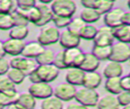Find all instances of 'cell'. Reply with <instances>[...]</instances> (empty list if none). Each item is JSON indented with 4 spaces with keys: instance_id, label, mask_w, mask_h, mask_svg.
<instances>
[{
    "instance_id": "cell-1",
    "label": "cell",
    "mask_w": 130,
    "mask_h": 109,
    "mask_svg": "<svg viewBox=\"0 0 130 109\" xmlns=\"http://www.w3.org/2000/svg\"><path fill=\"white\" fill-rule=\"evenodd\" d=\"M99 99V93L96 92V89H88L84 86L76 90L75 97V99L77 101V103L87 107H96Z\"/></svg>"
},
{
    "instance_id": "cell-2",
    "label": "cell",
    "mask_w": 130,
    "mask_h": 109,
    "mask_svg": "<svg viewBox=\"0 0 130 109\" xmlns=\"http://www.w3.org/2000/svg\"><path fill=\"white\" fill-rule=\"evenodd\" d=\"M51 8L56 16L71 18L76 12V3L73 0H54Z\"/></svg>"
},
{
    "instance_id": "cell-3",
    "label": "cell",
    "mask_w": 130,
    "mask_h": 109,
    "mask_svg": "<svg viewBox=\"0 0 130 109\" xmlns=\"http://www.w3.org/2000/svg\"><path fill=\"white\" fill-rule=\"evenodd\" d=\"M9 62L12 68H16L23 71L26 76L36 71L37 67L39 66L35 59L27 58L23 56L12 57L10 59Z\"/></svg>"
},
{
    "instance_id": "cell-4",
    "label": "cell",
    "mask_w": 130,
    "mask_h": 109,
    "mask_svg": "<svg viewBox=\"0 0 130 109\" xmlns=\"http://www.w3.org/2000/svg\"><path fill=\"white\" fill-rule=\"evenodd\" d=\"M64 61L67 68H80L84 60L85 52L79 48H72L63 50Z\"/></svg>"
},
{
    "instance_id": "cell-5",
    "label": "cell",
    "mask_w": 130,
    "mask_h": 109,
    "mask_svg": "<svg viewBox=\"0 0 130 109\" xmlns=\"http://www.w3.org/2000/svg\"><path fill=\"white\" fill-rule=\"evenodd\" d=\"M130 58V45L128 44L115 42L111 45V54L110 60L119 63H123L129 61Z\"/></svg>"
},
{
    "instance_id": "cell-6",
    "label": "cell",
    "mask_w": 130,
    "mask_h": 109,
    "mask_svg": "<svg viewBox=\"0 0 130 109\" xmlns=\"http://www.w3.org/2000/svg\"><path fill=\"white\" fill-rule=\"evenodd\" d=\"M60 35V31L56 26H44L37 37V41L43 46H48L59 42Z\"/></svg>"
},
{
    "instance_id": "cell-7",
    "label": "cell",
    "mask_w": 130,
    "mask_h": 109,
    "mask_svg": "<svg viewBox=\"0 0 130 109\" xmlns=\"http://www.w3.org/2000/svg\"><path fill=\"white\" fill-rule=\"evenodd\" d=\"M28 92L37 99H45L53 95V88L49 83L39 82L31 84L28 88Z\"/></svg>"
},
{
    "instance_id": "cell-8",
    "label": "cell",
    "mask_w": 130,
    "mask_h": 109,
    "mask_svg": "<svg viewBox=\"0 0 130 109\" xmlns=\"http://www.w3.org/2000/svg\"><path fill=\"white\" fill-rule=\"evenodd\" d=\"M77 89L67 82L57 85L53 89V95L62 102H69L75 99Z\"/></svg>"
},
{
    "instance_id": "cell-9",
    "label": "cell",
    "mask_w": 130,
    "mask_h": 109,
    "mask_svg": "<svg viewBox=\"0 0 130 109\" xmlns=\"http://www.w3.org/2000/svg\"><path fill=\"white\" fill-rule=\"evenodd\" d=\"M115 39L112 29L104 25L98 30L93 43L96 46H111L115 43Z\"/></svg>"
},
{
    "instance_id": "cell-10",
    "label": "cell",
    "mask_w": 130,
    "mask_h": 109,
    "mask_svg": "<svg viewBox=\"0 0 130 109\" xmlns=\"http://www.w3.org/2000/svg\"><path fill=\"white\" fill-rule=\"evenodd\" d=\"M59 71L60 70L57 69L53 64L39 65L36 69V72L42 82L50 83L58 77Z\"/></svg>"
},
{
    "instance_id": "cell-11",
    "label": "cell",
    "mask_w": 130,
    "mask_h": 109,
    "mask_svg": "<svg viewBox=\"0 0 130 109\" xmlns=\"http://www.w3.org/2000/svg\"><path fill=\"white\" fill-rule=\"evenodd\" d=\"M124 11L120 7H114L109 12L104 15L103 21L105 25L113 29L122 25V17Z\"/></svg>"
},
{
    "instance_id": "cell-12",
    "label": "cell",
    "mask_w": 130,
    "mask_h": 109,
    "mask_svg": "<svg viewBox=\"0 0 130 109\" xmlns=\"http://www.w3.org/2000/svg\"><path fill=\"white\" fill-rule=\"evenodd\" d=\"M80 40L81 39L79 35H75L67 29H66L61 32L59 44L65 49H68L72 48H78L80 44Z\"/></svg>"
},
{
    "instance_id": "cell-13",
    "label": "cell",
    "mask_w": 130,
    "mask_h": 109,
    "mask_svg": "<svg viewBox=\"0 0 130 109\" xmlns=\"http://www.w3.org/2000/svg\"><path fill=\"white\" fill-rule=\"evenodd\" d=\"M25 44L26 43L24 40L9 38L8 39L3 41V47H4L7 54L12 56V57H17V56L21 55Z\"/></svg>"
},
{
    "instance_id": "cell-14",
    "label": "cell",
    "mask_w": 130,
    "mask_h": 109,
    "mask_svg": "<svg viewBox=\"0 0 130 109\" xmlns=\"http://www.w3.org/2000/svg\"><path fill=\"white\" fill-rule=\"evenodd\" d=\"M45 50V47L39 44L38 41H31L26 43L21 52V56L25 58L35 59Z\"/></svg>"
},
{
    "instance_id": "cell-15",
    "label": "cell",
    "mask_w": 130,
    "mask_h": 109,
    "mask_svg": "<svg viewBox=\"0 0 130 109\" xmlns=\"http://www.w3.org/2000/svg\"><path fill=\"white\" fill-rule=\"evenodd\" d=\"M123 71L124 69L121 63L109 60L108 62L104 66L102 73L106 79H109L114 77H121Z\"/></svg>"
},
{
    "instance_id": "cell-16",
    "label": "cell",
    "mask_w": 130,
    "mask_h": 109,
    "mask_svg": "<svg viewBox=\"0 0 130 109\" xmlns=\"http://www.w3.org/2000/svg\"><path fill=\"white\" fill-rule=\"evenodd\" d=\"M85 71L80 68H69L66 74V81L72 85L83 86Z\"/></svg>"
},
{
    "instance_id": "cell-17",
    "label": "cell",
    "mask_w": 130,
    "mask_h": 109,
    "mask_svg": "<svg viewBox=\"0 0 130 109\" xmlns=\"http://www.w3.org/2000/svg\"><path fill=\"white\" fill-rule=\"evenodd\" d=\"M96 107L98 109H120V106L116 95L107 93L100 98Z\"/></svg>"
},
{
    "instance_id": "cell-18",
    "label": "cell",
    "mask_w": 130,
    "mask_h": 109,
    "mask_svg": "<svg viewBox=\"0 0 130 109\" xmlns=\"http://www.w3.org/2000/svg\"><path fill=\"white\" fill-rule=\"evenodd\" d=\"M0 93L9 96H17L19 94L17 92L16 85L10 80L7 75L0 76Z\"/></svg>"
},
{
    "instance_id": "cell-19",
    "label": "cell",
    "mask_w": 130,
    "mask_h": 109,
    "mask_svg": "<svg viewBox=\"0 0 130 109\" xmlns=\"http://www.w3.org/2000/svg\"><path fill=\"white\" fill-rule=\"evenodd\" d=\"M102 82V77L100 75V73L96 72V71L85 72L83 86L88 89H96L101 85Z\"/></svg>"
},
{
    "instance_id": "cell-20",
    "label": "cell",
    "mask_w": 130,
    "mask_h": 109,
    "mask_svg": "<svg viewBox=\"0 0 130 109\" xmlns=\"http://www.w3.org/2000/svg\"><path fill=\"white\" fill-rule=\"evenodd\" d=\"M36 6L39 7V9L41 12V19H40L39 23L36 25V26L43 27V26H45L46 25H47L50 21H53L54 14L50 5L43 4V3L39 2L36 3Z\"/></svg>"
},
{
    "instance_id": "cell-21",
    "label": "cell",
    "mask_w": 130,
    "mask_h": 109,
    "mask_svg": "<svg viewBox=\"0 0 130 109\" xmlns=\"http://www.w3.org/2000/svg\"><path fill=\"white\" fill-rule=\"evenodd\" d=\"M100 66V61L96 58L92 52H85L84 60L80 66L85 72H90V71H96Z\"/></svg>"
},
{
    "instance_id": "cell-22",
    "label": "cell",
    "mask_w": 130,
    "mask_h": 109,
    "mask_svg": "<svg viewBox=\"0 0 130 109\" xmlns=\"http://www.w3.org/2000/svg\"><path fill=\"white\" fill-rule=\"evenodd\" d=\"M113 35L115 39L120 42L130 44V26L125 25H120L112 29Z\"/></svg>"
},
{
    "instance_id": "cell-23",
    "label": "cell",
    "mask_w": 130,
    "mask_h": 109,
    "mask_svg": "<svg viewBox=\"0 0 130 109\" xmlns=\"http://www.w3.org/2000/svg\"><path fill=\"white\" fill-rule=\"evenodd\" d=\"M17 103L23 109H35L36 99L29 92L19 93Z\"/></svg>"
},
{
    "instance_id": "cell-24",
    "label": "cell",
    "mask_w": 130,
    "mask_h": 109,
    "mask_svg": "<svg viewBox=\"0 0 130 109\" xmlns=\"http://www.w3.org/2000/svg\"><path fill=\"white\" fill-rule=\"evenodd\" d=\"M120 79L121 77H114V78H109L106 79L105 82V89L110 94L117 95L120 92L123 91L121 88L120 84Z\"/></svg>"
},
{
    "instance_id": "cell-25",
    "label": "cell",
    "mask_w": 130,
    "mask_h": 109,
    "mask_svg": "<svg viewBox=\"0 0 130 109\" xmlns=\"http://www.w3.org/2000/svg\"><path fill=\"white\" fill-rule=\"evenodd\" d=\"M79 17L84 21L85 24H92L100 20L101 15L98 12L96 9L84 8V7L80 12Z\"/></svg>"
},
{
    "instance_id": "cell-26",
    "label": "cell",
    "mask_w": 130,
    "mask_h": 109,
    "mask_svg": "<svg viewBox=\"0 0 130 109\" xmlns=\"http://www.w3.org/2000/svg\"><path fill=\"white\" fill-rule=\"evenodd\" d=\"M92 53L98 58L100 62L110 60L111 54V46H96L92 47Z\"/></svg>"
},
{
    "instance_id": "cell-27",
    "label": "cell",
    "mask_w": 130,
    "mask_h": 109,
    "mask_svg": "<svg viewBox=\"0 0 130 109\" xmlns=\"http://www.w3.org/2000/svg\"><path fill=\"white\" fill-rule=\"evenodd\" d=\"M29 35L28 26L15 25L9 31V38L24 40Z\"/></svg>"
},
{
    "instance_id": "cell-28",
    "label": "cell",
    "mask_w": 130,
    "mask_h": 109,
    "mask_svg": "<svg viewBox=\"0 0 130 109\" xmlns=\"http://www.w3.org/2000/svg\"><path fill=\"white\" fill-rule=\"evenodd\" d=\"M63 102L54 95L43 99L40 105L41 109H63Z\"/></svg>"
},
{
    "instance_id": "cell-29",
    "label": "cell",
    "mask_w": 130,
    "mask_h": 109,
    "mask_svg": "<svg viewBox=\"0 0 130 109\" xmlns=\"http://www.w3.org/2000/svg\"><path fill=\"white\" fill-rule=\"evenodd\" d=\"M98 28L92 24H85L79 32V38L84 40H93L98 33Z\"/></svg>"
},
{
    "instance_id": "cell-30",
    "label": "cell",
    "mask_w": 130,
    "mask_h": 109,
    "mask_svg": "<svg viewBox=\"0 0 130 109\" xmlns=\"http://www.w3.org/2000/svg\"><path fill=\"white\" fill-rule=\"evenodd\" d=\"M54 52L49 49V48H45L41 54H40L38 58H36L35 60L38 65H50L53 64L54 58H55Z\"/></svg>"
},
{
    "instance_id": "cell-31",
    "label": "cell",
    "mask_w": 130,
    "mask_h": 109,
    "mask_svg": "<svg viewBox=\"0 0 130 109\" xmlns=\"http://www.w3.org/2000/svg\"><path fill=\"white\" fill-rule=\"evenodd\" d=\"M17 9V1L13 0H0V15L12 14Z\"/></svg>"
},
{
    "instance_id": "cell-32",
    "label": "cell",
    "mask_w": 130,
    "mask_h": 109,
    "mask_svg": "<svg viewBox=\"0 0 130 109\" xmlns=\"http://www.w3.org/2000/svg\"><path fill=\"white\" fill-rule=\"evenodd\" d=\"M7 76L16 85L21 84L26 77L23 71L16 68H12V67L9 69L8 72L7 73Z\"/></svg>"
},
{
    "instance_id": "cell-33",
    "label": "cell",
    "mask_w": 130,
    "mask_h": 109,
    "mask_svg": "<svg viewBox=\"0 0 130 109\" xmlns=\"http://www.w3.org/2000/svg\"><path fill=\"white\" fill-rule=\"evenodd\" d=\"M84 25H85L84 21L81 19L80 17H76V18H74V19L71 20L70 23L68 25V27L66 29H67L68 31H70L71 33L75 34V35H79L81 29H82Z\"/></svg>"
},
{
    "instance_id": "cell-34",
    "label": "cell",
    "mask_w": 130,
    "mask_h": 109,
    "mask_svg": "<svg viewBox=\"0 0 130 109\" xmlns=\"http://www.w3.org/2000/svg\"><path fill=\"white\" fill-rule=\"evenodd\" d=\"M14 26V22L11 14L0 15V30L1 31H7L12 29Z\"/></svg>"
},
{
    "instance_id": "cell-35",
    "label": "cell",
    "mask_w": 130,
    "mask_h": 109,
    "mask_svg": "<svg viewBox=\"0 0 130 109\" xmlns=\"http://www.w3.org/2000/svg\"><path fill=\"white\" fill-rule=\"evenodd\" d=\"M114 4L115 3L113 1H110V0H100L99 5L96 10L98 11V12L101 16L102 15H105L114 8Z\"/></svg>"
},
{
    "instance_id": "cell-36",
    "label": "cell",
    "mask_w": 130,
    "mask_h": 109,
    "mask_svg": "<svg viewBox=\"0 0 130 109\" xmlns=\"http://www.w3.org/2000/svg\"><path fill=\"white\" fill-rule=\"evenodd\" d=\"M71 20H72V18L59 17V16L54 15V17L53 18V22L57 29H64V28L68 27V25L70 23Z\"/></svg>"
},
{
    "instance_id": "cell-37",
    "label": "cell",
    "mask_w": 130,
    "mask_h": 109,
    "mask_svg": "<svg viewBox=\"0 0 130 109\" xmlns=\"http://www.w3.org/2000/svg\"><path fill=\"white\" fill-rule=\"evenodd\" d=\"M53 65L59 70H64L68 69L67 66H66V63L64 61V56H63V50L59 51L58 52L55 54Z\"/></svg>"
},
{
    "instance_id": "cell-38",
    "label": "cell",
    "mask_w": 130,
    "mask_h": 109,
    "mask_svg": "<svg viewBox=\"0 0 130 109\" xmlns=\"http://www.w3.org/2000/svg\"><path fill=\"white\" fill-rule=\"evenodd\" d=\"M18 96L19 94L17 96H9L4 93H0V103L4 107H7L11 104L17 103Z\"/></svg>"
},
{
    "instance_id": "cell-39",
    "label": "cell",
    "mask_w": 130,
    "mask_h": 109,
    "mask_svg": "<svg viewBox=\"0 0 130 109\" xmlns=\"http://www.w3.org/2000/svg\"><path fill=\"white\" fill-rule=\"evenodd\" d=\"M116 98L120 107H124L130 103V92L123 90L116 95Z\"/></svg>"
},
{
    "instance_id": "cell-40",
    "label": "cell",
    "mask_w": 130,
    "mask_h": 109,
    "mask_svg": "<svg viewBox=\"0 0 130 109\" xmlns=\"http://www.w3.org/2000/svg\"><path fill=\"white\" fill-rule=\"evenodd\" d=\"M12 17L13 22H14V26L15 25H19V26H27L29 24V21L25 19V18L19 14L17 12H15L11 14Z\"/></svg>"
},
{
    "instance_id": "cell-41",
    "label": "cell",
    "mask_w": 130,
    "mask_h": 109,
    "mask_svg": "<svg viewBox=\"0 0 130 109\" xmlns=\"http://www.w3.org/2000/svg\"><path fill=\"white\" fill-rule=\"evenodd\" d=\"M17 8L21 10H29L35 7L36 2L35 0H17Z\"/></svg>"
},
{
    "instance_id": "cell-42",
    "label": "cell",
    "mask_w": 130,
    "mask_h": 109,
    "mask_svg": "<svg viewBox=\"0 0 130 109\" xmlns=\"http://www.w3.org/2000/svg\"><path fill=\"white\" fill-rule=\"evenodd\" d=\"M11 68L10 62L5 58H0V76H4Z\"/></svg>"
},
{
    "instance_id": "cell-43",
    "label": "cell",
    "mask_w": 130,
    "mask_h": 109,
    "mask_svg": "<svg viewBox=\"0 0 130 109\" xmlns=\"http://www.w3.org/2000/svg\"><path fill=\"white\" fill-rule=\"evenodd\" d=\"M100 0H82L81 4L83 5L84 8H92L96 9L99 5Z\"/></svg>"
},
{
    "instance_id": "cell-44",
    "label": "cell",
    "mask_w": 130,
    "mask_h": 109,
    "mask_svg": "<svg viewBox=\"0 0 130 109\" xmlns=\"http://www.w3.org/2000/svg\"><path fill=\"white\" fill-rule=\"evenodd\" d=\"M120 84H121L122 89L124 90V91L130 92V76L129 75L121 77Z\"/></svg>"
},
{
    "instance_id": "cell-45",
    "label": "cell",
    "mask_w": 130,
    "mask_h": 109,
    "mask_svg": "<svg viewBox=\"0 0 130 109\" xmlns=\"http://www.w3.org/2000/svg\"><path fill=\"white\" fill-rule=\"evenodd\" d=\"M28 77H29V80L31 82V84H35V83H39V82H41L38 74L36 72V71H35L34 72H32L30 75H29Z\"/></svg>"
},
{
    "instance_id": "cell-46",
    "label": "cell",
    "mask_w": 130,
    "mask_h": 109,
    "mask_svg": "<svg viewBox=\"0 0 130 109\" xmlns=\"http://www.w3.org/2000/svg\"><path fill=\"white\" fill-rule=\"evenodd\" d=\"M122 24L130 26V11L124 12L122 17Z\"/></svg>"
},
{
    "instance_id": "cell-47",
    "label": "cell",
    "mask_w": 130,
    "mask_h": 109,
    "mask_svg": "<svg viewBox=\"0 0 130 109\" xmlns=\"http://www.w3.org/2000/svg\"><path fill=\"white\" fill-rule=\"evenodd\" d=\"M66 109H88V107L84 106V105L80 104L79 103H70Z\"/></svg>"
},
{
    "instance_id": "cell-48",
    "label": "cell",
    "mask_w": 130,
    "mask_h": 109,
    "mask_svg": "<svg viewBox=\"0 0 130 109\" xmlns=\"http://www.w3.org/2000/svg\"><path fill=\"white\" fill-rule=\"evenodd\" d=\"M6 52L4 49V47H3V42L0 40V58H3L5 57L6 55Z\"/></svg>"
},
{
    "instance_id": "cell-49",
    "label": "cell",
    "mask_w": 130,
    "mask_h": 109,
    "mask_svg": "<svg viewBox=\"0 0 130 109\" xmlns=\"http://www.w3.org/2000/svg\"><path fill=\"white\" fill-rule=\"evenodd\" d=\"M5 109H23V108H22L20 105H18L17 103H15L9 105L8 107H5Z\"/></svg>"
},
{
    "instance_id": "cell-50",
    "label": "cell",
    "mask_w": 130,
    "mask_h": 109,
    "mask_svg": "<svg viewBox=\"0 0 130 109\" xmlns=\"http://www.w3.org/2000/svg\"><path fill=\"white\" fill-rule=\"evenodd\" d=\"M122 109H130V103L128 104V105H126V106L123 107V108Z\"/></svg>"
},
{
    "instance_id": "cell-51",
    "label": "cell",
    "mask_w": 130,
    "mask_h": 109,
    "mask_svg": "<svg viewBox=\"0 0 130 109\" xmlns=\"http://www.w3.org/2000/svg\"><path fill=\"white\" fill-rule=\"evenodd\" d=\"M127 4H128V8L130 9V0H128V1Z\"/></svg>"
},
{
    "instance_id": "cell-52",
    "label": "cell",
    "mask_w": 130,
    "mask_h": 109,
    "mask_svg": "<svg viewBox=\"0 0 130 109\" xmlns=\"http://www.w3.org/2000/svg\"><path fill=\"white\" fill-rule=\"evenodd\" d=\"M5 107L3 106V105H1V103H0V109H4Z\"/></svg>"
},
{
    "instance_id": "cell-53",
    "label": "cell",
    "mask_w": 130,
    "mask_h": 109,
    "mask_svg": "<svg viewBox=\"0 0 130 109\" xmlns=\"http://www.w3.org/2000/svg\"><path fill=\"white\" fill-rule=\"evenodd\" d=\"M128 75H129V76H130V71H129V74H128Z\"/></svg>"
},
{
    "instance_id": "cell-54",
    "label": "cell",
    "mask_w": 130,
    "mask_h": 109,
    "mask_svg": "<svg viewBox=\"0 0 130 109\" xmlns=\"http://www.w3.org/2000/svg\"><path fill=\"white\" fill-rule=\"evenodd\" d=\"M129 62H130V58H129Z\"/></svg>"
}]
</instances>
